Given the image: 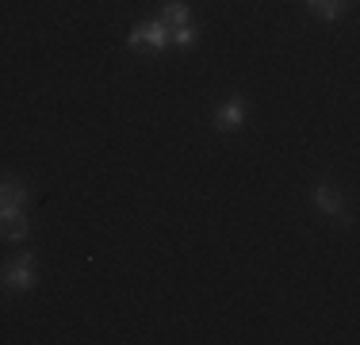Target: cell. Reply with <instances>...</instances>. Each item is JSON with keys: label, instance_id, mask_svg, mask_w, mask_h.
I'll return each mask as SVG.
<instances>
[{"label": "cell", "instance_id": "1", "mask_svg": "<svg viewBox=\"0 0 360 345\" xmlns=\"http://www.w3.org/2000/svg\"><path fill=\"white\" fill-rule=\"evenodd\" d=\"M39 280V265H35V253H20L4 272H0V284L8 291H31Z\"/></svg>", "mask_w": 360, "mask_h": 345}, {"label": "cell", "instance_id": "2", "mask_svg": "<svg viewBox=\"0 0 360 345\" xmlns=\"http://www.w3.org/2000/svg\"><path fill=\"white\" fill-rule=\"evenodd\" d=\"M27 215H23V207L15 203H0V238L8 242H23L27 238Z\"/></svg>", "mask_w": 360, "mask_h": 345}, {"label": "cell", "instance_id": "3", "mask_svg": "<svg viewBox=\"0 0 360 345\" xmlns=\"http://www.w3.org/2000/svg\"><path fill=\"white\" fill-rule=\"evenodd\" d=\"M127 42H131V46H153V50H161L169 42V27L161 20H146V23H139V27L127 34Z\"/></svg>", "mask_w": 360, "mask_h": 345}, {"label": "cell", "instance_id": "4", "mask_svg": "<svg viewBox=\"0 0 360 345\" xmlns=\"http://www.w3.org/2000/svg\"><path fill=\"white\" fill-rule=\"evenodd\" d=\"M242 123H245V104L242 100H226L219 108V115H215V127L219 131H238Z\"/></svg>", "mask_w": 360, "mask_h": 345}, {"label": "cell", "instance_id": "5", "mask_svg": "<svg viewBox=\"0 0 360 345\" xmlns=\"http://www.w3.org/2000/svg\"><path fill=\"white\" fill-rule=\"evenodd\" d=\"M161 23H165L169 31L184 27V23H192V12H188V4H180V0H169V4L161 8Z\"/></svg>", "mask_w": 360, "mask_h": 345}, {"label": "cell", "instance_id": "6", "mask_svg": "<svg viewBox=\"0 0 360 345\" xmlns=\"http://www.w3.org/2000/svg\"><path fill=\"white\" fill-rule=\"evenodd\" d=\"M0 203H15V207L27 203V188H23V180H15V177L0 180Z\"/></svg>", "mask_w": 360, "mask_h": 345}, {"label": "cell", "instance_id": "7", "mask_svg": "<svg viewBox=\"0 0 360 345\" xmlns=\"http://www.w3.org/2000/svg\"><path fill=\"white\" fill-rule=\"evenodd\" d=\"M314 203H319L326 215H341V196L333 192L330 184H319V188H314Z\"/></svg>", "mask_w": 360, "mask_h": 345}, {"label": "cell", "instance_id": "8", "mask_svg": "<svg viewBox=\"0 0 360 345\" xmlns=\"http://www.w3.org/2000/svg\"><path fill=\"white\" fill-rule=\"evenodd\" d=\"M169 39H173L176 46H192V42H195V23H184V27H173V31H169Z\"/></svg>", "mask_w": 360, "mask_h": 345}, {"label": "cell", "instance_id": "9", "mask_svg": "<svg viewBox=\"0 0 360 345\" xmlns=\"http://www.w3.org/2000/svg\"><path fill=\"white\" fill-rule=\"evenodd\" d=\"M314 12H319L322 20H338V15H341V0H326V4H319Z\"/></svg>", "mask_w": 360, "mask_h": 345}, {"label": "cell", "instance_id": "10", "mask_svg": "<svg viewBox=\"0 0 360 345\" xmlns=\"http://www.w3.org/2000/svg\"><path fill=\"white\" fill-rule=\"evenodd\" d=\"M307 4H311V8H319V4H326V0H307Z\"/></svg>", "mask_w": 360, "mask_h": 345}]
</instances>
